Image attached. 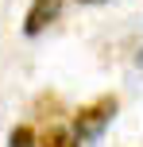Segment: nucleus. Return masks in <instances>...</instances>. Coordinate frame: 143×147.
<instances>
[{"instance_id": "nucleus-2", "label": "nucleus", "mask_w": 143, "mask_h": 147, "mask_svg": "<svg viewBox=\"0 0 143 147\" xmlns=\"http://www.w3.org/2000/svg\"><path fill=\"white\" fill-rule=\"evenodd\" d=\"M62 12V0H35L27 12V20H23V31L27 35H39V31H46V23H54Z\"/></svg>"}, {"instance_id": "nucleus-5", "label": "nucleus", "mask_w": 143, "mask_h": 147, "mask_svg": "<svg viewBox=\"0 0 143 147\" xmlns=\"http://www.w3.org/2000/svg\"><path fill=\"white\" fill-rule=\"evenodd\" d=\"M81 4H105V0H81Z\"/></svg>"}, {"instance_id": "nucleus-1", "label": "nucleus", "mask_w": 143, "mask_h": 147, "mask_svg": "<svg viewBox=\"0 0 143 147\" xmlns=\"http://www.w3.org/2000/svg\"><path fill=\"white\" fill-rule=\"evenodd\" d=\"M112 116H116V101H101V105H93V109H85L81 116H77V124H74V140H77V147L97 143L101 132L108 128V120H112Z\"/></svg>"}, {"instance_id": "nucleus-4", "label": "nucleus", "mask_w": 143, "mask_h": 147, "mask_svg": "<svg viewBox=\"0 0 143 147\" xmlns=\"http://www.w3.org/2000/svg\"><path fill=\"white\" fill-rule=\"evenodd\" d=\"M50 147H77V140H74V132H54Z\"/></svg>"}, {"instance_id": "nucleus-3", "label": "nucleus", "mask_w": 143, "mask_h": 147, "mask_svg": "<svg viewBox=\"0 0 143 147\" xmlns=\"http://www.w3.org/2000/svg\"><path fill=\"white\" fill-rule=\"evenodd\" d=\"M8 147H35V132H31V128H15V132L8 136Z\"/></svg>"}]
</instances>
